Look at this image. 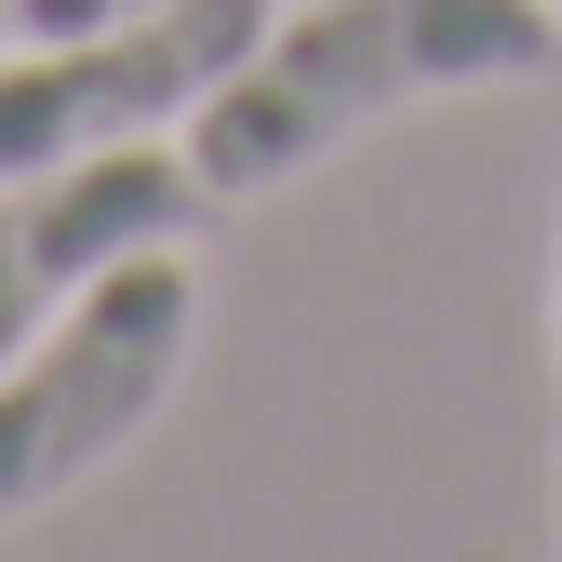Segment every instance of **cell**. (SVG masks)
<instances>
[{"label": "cell", "mask_w": 562, "mask_h": 562, "mask_svg": "<svg viewBox=\"0 0 562 562\" xmlns=\"http://www.w3.org/2000/svg\"><path fill=\"white\" fill-rule=\"evenodd\" d=\"M215 175L175 161V148H94V161H41V175H0V362L27 348L94 295L121 255H161L201 228Z\"/></svg>", "instance_id": "4"}, {"label": "cell", "mask_w": 562, "mask_h": 562, "mask_svg": "<svg viewBox=\"0 0 562 562\" xmlns=\"http://www.w3.org/2000/svg\"><path fill=\"white\" fill-rule=\"evenodd\" d=\"M188 335H201V268L188 241H161V255H121L27 362H0V522L54 509L148 429L188 375Z\"/></svg>", "instance_id": "2"}, {"label": "cell", "mask_w": 562, "mask_h": 562, "mask_svg": "<svg viewBox=\"0 0 562 562\" xmlns=\"http://www.w3.org/2000/svg\"><path fill=\"white\" fill-rule=\"evenodd\" d=\"M549 54H562L549 0H308V14H268V41L201 94L188 161L215 175V201H255L402 108L536 81Z\"/></svg>", "instance_id": "1"}, {"label": "cell", "mask_w": 562, "mask_h": 562, "mask_svg": "<svg viewBox=\"0 0 562 562\" xmlns=\"http://www.w3.org/2000/svg\"><path fill=\"white\" fill-rule=\"evenodd\" d=\"M549 14H562V0H549Z\"/></svg>", "instance_id": "7"}, {"label": "cell", "mask_w": 562, "mask_h": 562, "mask_svg": "<svg viewBox=\"0 0 562 562\" xmlns=\"http://www.w3.org/2000/svg\"><path fill=\"white\" fill-rule=\"evenodd\" d=\"M148 0H14V41H67V27H121Z\"/></svg>", "instance_id": "5"}, {"label": "cell", "mask_w": 562, "mask_h": 562, "mask_svg": "<svg viewBox=\"0 0 562 562\" xmlns=\"http://www.w3.org/2000/svg\"><path fill=\"white\" fill-rule=\"evenodd\" d=\"M268 41V0H148L121 27H67L0 54V175L134 148L161 121H201V94Z\"/></svg>", "instance_id": "3"}, {"label": "cell", "mask_w": 562, "mask_h": 562, "mask_svg": "<svg viewBox=\"0 0 562 562\" xmlns=\"http://www.w3.org/2000/svg\"><path fill=\"white\" fill-rule=\"evenodd\" d=\"M0 27H14V0H0Z\"/></svg>", "instance_id": "6"}]
</instances>
